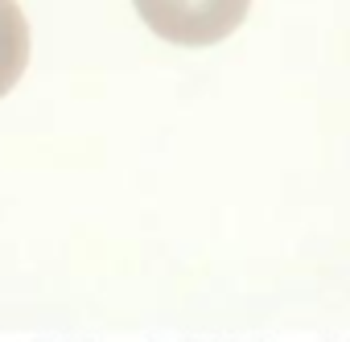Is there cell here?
I'll use <instances>...</instances> for the list:
<instances>
[{
    "label": "cell",
    "mask_w": 350,
    "mask_h": 342,
    "mask_svg": "<svg viewBox=\"0 0 350 342\" xmlns=\"http://www.w3.org/2000/svg\"><path fill=\"white\" fill-rule=\"evenodd\" d=\"M140 21L173 46H215L231 38L243 21L252 0H132Z\"/></svg>",
    "instance_id": "6da1fadb"
},
{
    "label": "cell",
    "mask_w": 350,
    "mask_h": 342,
    "mask_svg": "<svg viewBox=\"0 0 350 342\" xmlns=\"http://www.w3.org/2000/svg\"><path fill=\"white\" fill-rule=\"evenodd\" d=\"M29 21L17 0H0V99H5L29 66Z\"/></svg>",
    "instance_id": "7a4b0ae2"
}]
</instances>
